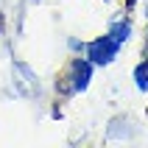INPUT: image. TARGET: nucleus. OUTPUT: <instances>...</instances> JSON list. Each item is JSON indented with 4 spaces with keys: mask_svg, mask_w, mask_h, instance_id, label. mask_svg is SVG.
<instances>
[{
    "mask_svg": "<svg viewBox=\"0 0 148 148\" xmlns=\"http://www.w3.org/2000/svg\"><path fill=\"white\" fill-rule=\"evenodd\" d=\"M120 48H123V45H120L112 34H101V36H95L92 42L84 45V56L90 59L95 67H109V64L117 59Z\"/></svg>",
    "mask_w": 148,
    "mask_h": 148,
    "instance_id": "obj_2",
    "label": "nucleus"
},
{
    "mask_svg": "<svg viewBox=\"0 0 148 148\" xmlns=\"http://www.w3.org/2000/svg\"><path fill=\"white\" fill-rule=\"evenodd\" d=\"M132 23H129V20H126V17H120V20H115V23L109 25V31L106 34H112V36H115L117 42H120V45H126V42L132 39Z\"/></svg>",
    "mask_w": 148,
    "mask_h": 148,
    "instance_id": "obj_3",
    "label": "nucleus"
},
{
    "mask_svg": "<svg viewBox=\"0 0 148 148\" xmlns=\"http://www.w3.org/2000/svg\"><path fill=\"white\" fill-rule=\"evenodd\" d=\"M92 70H95V64H92L87 56H75L70 64H67V73L59 78L56 90H62L64 95H75V92H84L87 87H90L92 81Z\"/></svg>",
    "mask_w": 148,
    "mask_h": 148,
    "instance_id": "obj_1",
    "label": "nucleus"
},
{
    "mask_svg": "<svg viewBox=\"0 0 148 148\" xmlns=\"http://www.w3.org/2000/svg\"><path fill=\"white\" fill-rule=\"evenodd\" d=\"M132 78H134V87H137L140 92H148V56L143 59V62H140L137 67H134Z\"/></svg>",
    "mask_w": 148,
    "mask_h": 148,
    "instance_id": "obj_4",
    "label": "nucleus"
},
{
    "mask_svg": "<svg viewBox=\"0 0 148 148\" xmlns=\"http://www.w3.org/2000/svg\"><path fill=\"white\" fill-rule=\"evenodd\" d=\"M70 48H73V50H84V42H78V39H70Z\"/></svg>",
    "mask_w": 148,
    "mask_h": 148,
    "instance_id": "obj_5",
    "label": "nucleus"
},
{
    "mask_svg": "<svg viewBox=\"0 0 148 148\" xmlns=\"http://www.w3.org/2000/svg\"><path fill=\"white\" fill-rule=\"evenodd\" d=\"M145 56H148V36H145Z\"/></svg>",
    "mask_w": 148,
    "mask_h": 148,
    "instance_id": "obj_6",
    "label": "nucleus"
}]
</instances>
